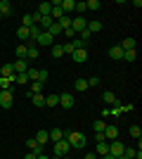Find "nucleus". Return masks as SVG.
<instances>
[{
	"label": "nucleus",
	"instance_id": "f257e3e1",
	"mask_svg": "<svg viewBox=\"0 0 142 159\" xmlns=\"http://www.w3.org/2000/svg\"><path fill=\"white\" fill-rule=\"evenodd\" d=\"M64 140L69 143V147H71V150H83V147H85V143H88V140H85V135H83L81 131H64Z\"/></svg>",
	"mask_w": 142,
	"mask_h": 159
},
{
	"label": "nucleus",
	"instance_id": "f03ea898",
	"mask_svg": "<svg viewBox=\"0 0 142 159\" xmlns=\"http://www.w3.org/2000/svg\"><path fill=\"white\" fill-rule=\"evenodd\" d=\"M14 105V95L10 90H0V109H10Z\"/></svg>",
	"mask_w": 142,
	"mask_h": 159
},
{
	"label": "nucleus",
	"instance_id": "7ed1b4c3",
	"mask_svg": "<svg viewBox=\"0 0 142 159\" xmlns=\"http://www.w3.org/2000/svg\"><path fill=\"white\" fill-rule=\"evenodd\" d=\"M69 152H71V147H69L67 140H57L54 143V157H67Z\"/></svg>",
	"mask_w": 142,
	"mask_h": 159
},
{
	"label": "nucleus",
	"instance_id": "20e7f679",
	"mask_svg": "<svg viewBox=\"0 0 142 159\" xmlns=\"http://www.w3.org/2000/svg\"><path fill=\"white\" fill-rule=\"evenodd\" d=\"M71 60H74L76 64H85V62H88V50H85V48H78V50H74Z\"/></svg>",
	"mask_w": 142,
	"mask_h": 159
},
{
	"label": "nucleus",
	"instance_id": "39448f33",
	"mask_svg": "<svg viewBox=\"0 0 142 159\" xmlns=\"http://www.w3.org/2000/svg\"><path fill=\"white\" fill-rule=\"evenodd\" d=\"M123 150H126V145H123L121 140H111V143H109V154H114V157H121Z\"/></svg>",
	"mask_w": 142,
	"mask_h": 159
},
{
	"label": "nucleus",
	"instance_id": "423d86ee",
	"mask_svg": "<svg viewBox=\"0 0 142 159\" xmlns=\"http://www.w3.org/2000/svg\"><path fill=\"white\" fill-rule=\"evenodd\" d=\"M38 55H41L38 45H36V43H26V62H33V60H38Z\"/></svg>",
	"mask_w": 142,
	"mask_h": 159
},
{
	"label": "nucleus",
	"instance_id": "0eeeda50",
	"mask_svg": "<svg viewBox=\"0 0 142 159\" xmlns=\"http://www.w3.org/2000/svg\"><path fill=\"white\" fill-rule=\"evenodd\" d=\"M71 29H74L76 33H81L83 29H88V19H85V17H76V19H71Z\"/></svg>",
	"mask_w": 142,
	"mask_h": 159
},
{
	"label": "nucleus",
	"instance_id": "6e6552de",
	"mask_svg": "<svg viewBox=\"0 0 142 159\" xmlns=\"http://www.w3.org/2000/svg\"><path fill=\"white\" fill-rule=\"evenodd\" d=\"M36 45H54V38L47 31H41V36L36 38Z\"/></svg>",
	"mask_w": 142,
	"mask_h": 159
},
{
	"label": "nucleus",
	"instance_id": "1a4fd4ad",
	"mask_svg": "<svg viewBox=\"0 0 142 159\" xmlns=\"http://www.w3.org/2000/svg\"><path fill=\"white\" fill-rule=\"evenodd\" d=\"M74 102H76V100H74V95H71V93H62L59 95V105L64 107V109H71Z\"/></svg>",
	"mask_w": 142,
	"mask_h": 159
},
{
	"label": "nucleus",
	"instance_id": "9d476101",
	"mask_svg": "<svg viewBox=\"0 0 142 159\" xmlns=\"http://www.w3.org/2000/svg\"><path fill=\"white\" fill-rule=\"evenodd\" d=\"M104 138H107V143L116 140V138H118V128L111 126V124H107V128H104Z\"/></svg>",
	"mask_w": 142,
	"mask_h": 159
},
{
	"label": "nucleus",
	"instance_id": "9b49d317",
	"mask_svg": "<svg viewBox=\"0 0 142 159\" xmlns=\"http://www.w3.org/2000/svg\"><path fill=\"white\" fill-rule=\"evenodd\" d=\"M102 102H107L109 107H114V105H118V98H116L111 90H104V93H102Z\"/></svg>",
	"mask_w": 142,
	"mask_h": 159
},
{
	"label": "nucleus",
	"instance_id": "f8f14e48",
	"mask_svg": "<svg viewBox=\"0 0 142 159\" xmlns=\"http://www.w3.org/2000/svg\"><path fill=\"white\" fill-rule=\"evenodd\" d=\"M59 7H62V12H64V14L76 12V0H62V2H59Z\"/></svg>",
	"mask_w": 142,
	"mask_h": 159
},
{
	"label": "nucleus",
	"instance_id": "ddd939ff",
	"mask_svg": "<svg viewBox=\"0 0 142 159\" xmlns=\"http://www.w3.org/2000/svg\"><path fill=\"white\" fill-rule=\"evenodd\" d=\"M12 69H14V74H26L28 62H26V60H17V62L12 64Z\"/></svg>",
	"mask_w": 142,
	"mask_h": 159
},
{
	"label": "nucleus",
	"instance_id": "4468645a",
	"mask_svg": "<svg viewBox=\"0 0 142 159\" xmlns=\"http://www.w3.org/2000/svg\"><path fill=\"white\" fill-rule=\"evenodd\" d=\"M109 57L121 62V60H123V50H121V45H111V48H109Z\"/></svg>",
	"mask_w": 142,
	"mask_h": 159
},
{
	"label": "nucleus",
	"instance_id": "2eb2a0df",
	"mask_svg": "<svg viewBox=\"0 0 142 159\" xmlns=\"http://www.w3.org/2000/svg\"><path fill=\"white\" fill-rule=\"evenodd\" d=\"M33 138H36V143H38V145H43V147H45V143L50 140V133H47V131H43V128H41V131L36 133Z\"/></svg>",
	"mask_w": 142,
	"mask_h": 159
},
{
	"label": "nucleus",
	"instance_id": "dca6fc26",
	"mask_svg": "<svg viewBox=\"0 0 142 159\" xmlns=\"http://www.w3.org/2000/svg\"><path fill=\"white\" fill-rule=\"evenodd\" d=\"M95 154H97V157L109 154V143H97V145H95Z\"/></svg>",
	"mask_w": 142,
	"mask_h": 159
},
{
	"label": "nucleus",
	"instance_id": "f3484780",
	"mask_svg": "<svg viewBox=\"0 0 142 159\" xmlns=\"http://www.w3.org/2000/svg\"><path fill=\"white\" fill-rule=\"evenodd\" d=\"M135 48H137V40L135 38H126L121 43V50H123V52H126V50H135Z\"/></svg>",
	"mask_w": 142,
	"mask_h": 159
},
{
	"label": "nucleus",
	"instance_id": "a211bd4d",
	"mask_svg": "<svg viewBox=\"0 0 142 159\" xmlns=\"http://www.w3.org/2000/svg\"><path fill=\"white\" fill-rule=\"evenodd\" d=\"M54 24L52 17H41V21H38V26H41V31H47V29Z\"/></svg>",
	"mask_w": 142,
	"mask_h": 159
},
{
	"label": "nucleus",
	"instance_id": "6ab92c4d",
	"mask_svg": "<svg viewBox=\"0 0 142 159\" xmlns=\"http://www.w3.org/2000/svg\"><path fill=\"white\" fill-rule=\"evenodd\" d=\"M59 105V95L52 93V95H45V107H57Z\"/></svg>",
	"mask_w": 142,
	"mask_h": 159
},
{
	"label": "nucleus",
	"instance_id": "aec40b11",
	"mask_svg": "<svg viewBox=\"0 0 142 159\" xmlns=\"http://www.w3.org/2000/svg\"><path fill=\"white\" fill-rule=\"evenodd\" d=\"M50 133V140H54V143H57V140H64V131H62V128H52V131H47Z\"/></svg>",
	"mask_w": 142,
	"mask_h": 159
},
{
	"label": "nucleus",
	"instance_id": "412c9836",
	"mask_svg": "<svg viewBox=\"0 0 142 159\" xmlns=\"http://www.w3.org/2000/svg\"><path fill=\"white\" fill-rule=\"evenodd\" d=\"M74 90H76V93H83V90H88V81H85V79H78V81L74 83Z\"/></svg>",
	"mask_w": 142,
	"mask_h": 159
},
{
	"label": "nucleus",
	"instance_id": "4be33fe9",
	"mask_svg": "<svg viewBox=\"0 0 142 159\" xmlns=\"http://www.w3.org/2000/svg\"><path fill=\"white\" fill-rule=\"evenodd\" d=\"M90 38H93V33H90L88 29H83V31L78 33V40H81L83 45H88V43H90Z\"/></svg>",
	"mask_w": 142,
	"mask_h": 159
},
{
	"label": "nucleus",
	"instance_id": "5701e85b",
	"mask_svg": "<svg viewBox=\"0 0 142 159\" xmlns=\"http://www.w3.org/2000/svg\"><path fill=\"white\" fill-rule=\"evenodd\" d=\"M31 102H33L36 107H45V95H43V93H36L33 98H31Z\"/></svg>",
	"mask_w": 142,
	"mask_h": 159
},
{
	"label": "nucleus",
	"instance_id": "b1692460",
	"mask_svg": "<svg viewBox=\"0 0 142 159\" xmlns=\"http://www.w3.org/2000/svg\"><path fill=\"white\" fill-rule=\"evenodd\" d=\"M88 31H90V33H100V31H102V24H100V19L88 21Z\"/></svg>",
	"mask_w": 142,
	"mask_h": 159
},
{
	"label": "nucleus",
	"instance_id": "393cba45",
	"mask_svg": "<svg viewBox=\"0 0 142 159\" xmlns=\"http://www.w3.org/2000/svg\"><path fill=\"white\" fill-rule=\"evenodd\" d=\"M10 12H12V5H10L7 0H0V14H2V17H7Z\"/></svg>",
	"mask_w": 142,
	"mask_h": 159
},
{
	"label": "nucleus",
	"instance_id": "a878e982",
	"mask_svg": "<svg viewBox=\"0 0 142 159\" xmlns=\"http://www.w3.org/2000/svg\"><path fill=\"white\" fill-rule=\"evenodd\" d=\"M17 36L21 38V43H28V29L26 26H19V29H17Z\"/></svg>",
	"mask_w": 142,
	"mask_h": 159
},
{
	"label": "nucleus",
	"instance_id": "bb28decb",
	"mask_svg": "<svg viewBox=\"0 0 142 159\" xmlns=\"http://www.w3.org/2000/svg\"><path fill=\"white\" fill-rule=\"evenodd\" d=\"M57 24L62 26V31H64V29H71V17H69V14H64V17H62Z\"/></svg>",
	"mask_w": 142,
	"mask_h": 159
},
{
	"label": "nucleus",
	"instance_id": "cd10ccee",
	"mask_svg": "<svg viewBox=\"0 0 142 159\" xmlns=\"http://www.w3.org/2000/svg\"><path fill=\"white\" fill-rule=\"evenodd\" d=\"M50 52H52L54 60H59V57H64V48H62V45H52V50H50Z\"/></svg>",
	"mask_w": 142,
	"mask_h": 159
},
{
	"label": "nucleus",
	"instance_id": "c85d7f7f",
	"mask_svg": "<svg viewBox=\"0 0 142 159\" xmlns=\"http://www.w3.org/2000/svg\"><path fill=\"white\" fill-rule=\"evenodd\" d=\"M104 128H107V121H93V131L95 133H104Z\"/></svg>",
	"mask_w": 142,
	"mask_h": 159
},
{
	"label": "nucleus",
	"instance_id": "c756f323",
	"mask_svg": "<svg viewBox=\"0 0 142 159\" xmlns=\"http://www.w3.org/2000/svg\"><path fill=\"white\" fill-rule=\"evenodd\" d=\"M17 60H26V43L17 45Z\"/></svg>",
	"mask_w": 142,
	"mask_h": 159
},
{
	"label": "nucleus",
	"instance_id": "7c9ffc66",
	"mask_svg": "<svg viewBox=\"0 0 142 159\" xmlns=\"http://www.w3.org/2000/svg\"><path fill=\"white\" fill-rule=\"evenodd\" d=\"M12 83H14V81L5 79V76H0V90H10V88H12Z\"/></svg>",
	"mask_w": 142,
	"mask_h": 159
},
{
	"label": "nucleus",
	"instance_id": "2f4dec72",
	"mask_svg": "<svg viewBox=\"0 0 142 159\" xmlns=\"http://www.w3.org/2000/svg\"><path fill=\"white\" fill-rule=\"evenodd\" d=\"M123 60H126V62H135L137 52H135V50H126V52H123Z\"/></svg>",
	"mask_w": 142,
	"mask_h": 159
},
{
	"label": "nucleus",
	"instance_id": "473e14b6",
	"mask_svg": "<svg viewBox=\"0 0 142 159\" xmlns=\"http://www.w3.org/2000/svg\"><path fill=\"white\" fill-rule=\"evenodd\" d=\"M26 76H28V81H38V69H36V66H28Z\"/></svg>",
	"mask_w": 142,
	"mask_h": 159
},
{
	"label": "nucleus",
	"instance_id": "72a5a7b5",
	"mask_svg": "<svg viewBox=\"0 0 142 159\" xmlns=\"http://www.w3.org/2000/svg\"><path fill=\"white\" fill-rule=\"evenodd\" d=\"M47 33H50V36H52V38H54V36H59V33H62V26H59V24H57V21H54L52 26L47 29Z\"/></svg>",
	"mask_w": 142,
	"mask_h": 159
},
{
	"label": "nucleus",
	"instance_id": "f704fd0d",
	"mask_svg": "<svg viewBox=\"0 0 142 159\" xmlns=\"http://www.w3.org/2000/svg\"><path fill=\"white\" fill-rule=\"evenodd\" d=\"M130 135H133L135 140L142 138V131H140V126H137V124H133V126H130Z\"/></svg>",
	"mask_w": 142,
	"mask_h": 159
},
{
	"label": "nucleus",
	"instance_id": "c9c22d12",
	"mask_svg": "<svg viewBox=\"0 0 142 159\" xmlns=\"http://www.w3.org/2000/svg\"><path fill=\"white\" fill-rule=\"evenodd\" d=\"M14 83H19V86H26V83H31V81H28V76H26V74H17Z\"/></svg>",
	"mask_w": 142,
	"mask_h": 159
},
{
	"label": "nucleus",
	"instance_id": "e433bc0d",
	"mask_svg": "<svg viewBox=\"0 0 142 159\" xmlns=\"http://www.w3.org/2000/svg\"><path fill=\"white\" fill-rule=\"evenodd\" d=\"M28 90H31V93H41V90H43V83H41V81H31V88H28Z\"/></svg>",
	"mask_w": 142,
	"mask_h": 159
},
{
	"label": "nucleus",
	"instance_id": "4c0bfd02",
	"mask_svg": "<svg viewBox=\"0 0 142 159\" xmlns=\"http://www.w3.org/2000/svg\"><path fill=\"white\" fill-rule=\"evenodd\" d=\"M85 10H93V12H97V10H100V0H88V2H85Z\"/></svg>",
	"mask_w": 142,
	"mask_h": 159
},
{
	"label": "nucleus",
	"instance_id": "58836bf2",
	"mask_svg": "<svg viewBox=\"0 0 142 159\" xmlns=\"http://www.w3.org/2000/svg\"><path fill=\"white\" fill-rule=\"evenodd\" d=\"M62 48H64V55H74V50H78V48L74 45V40H69L67 45H62Z\"/></svg>",
	"mask_w": 142,
	"mask_h": 159
},
{
	"label": "nucleus",
	"instance_id": "ea45409f",
	"mask_svg": "<svg viewBox=\"0 0 142 159\" xmlns=\"http://www.w3.org/2000/svg\"><path fill=\"white\" fill-rule=\"evenodd\" d=\"M76 12H78V17H83V12H88V10H85V2H83V0H78V2H76Z\"/></svg>",
	"mask_w": 142,
	"mask_h": 159
},
{
	"label": "nucleus",
	"instance_id": "a19ab883",
	"mask_svg": "<svg viewBox=\"0 0 142 159\" xmlns=\"http://www.w3.org/2000/svg\"><path fill=\"white\" fill-rule=\"evenodd\" d=\"M21 26H33V19H31V14H24V19H21Z\"/></svg>",
	"mask_w": 142,
	"mask_h": 159
},
{
	"label": "nucleus",
	"instance_id": "79ce46f5",
	"mask_svg": "<svg viewBox=\"0 0 142 159\" xmlns=\"http://www.w3.org/2000/svg\"><path fill=\"white\" fill-rule=\"evenodd\" d=\"M47 76H50V74H47L45 69H38V81H41V83H45V81H47Z\"/></svg>",
	"mask_w": 142,
	"mask_h": 159
},
{
	"label": "nucleus",
	"instance_id": "37998d69",
	"mask_svg": "<svg viewBox=\"0 0 142 159\" xmlns=\"http://www.w3.org/2000/svg\"><path fill=\"white\" fill-rule=\"evenodd\" d=\"M100 86V76H93V79H88V88H97Z\"/></svg>",
	"mask_w": 142,
	"mask_h": 159
},
{
	"label": "nucleus",
	"instance_id": "c03bdc74",
	"mask_svg": "<svg viewBox=\"0 0 142 159\" xmlns=\"http://www.w3.org/2000/svg\"><path fill=\"white\" fill-rule=\"evenodd\" d=\"M64 36H67L69 40H74L76 38V31H74V29H64Z\"/></svg>",
	"mask_w": 142,
	"mask_h": 159
},
{
	"label": "nucleus",
	"instance_id": "a18cd8bd",
	"mask_svg": "<svg viewBox=\"0 0 142 159\" xmlns=\"http://www.w3.org/2000/svg\"><path fill=\"white\" fill-rule=\"evenodd\" d=\"M36 145H38V143H36V138H28V140H26V147H28V150H33Z\"/></svg>",
	"mask_w": 142,
	"mask_h": 159
},
{
	"label": "nucleus",
	"instance_id": "49530a36",
	"mask_svg": "<svg viewBox=\"0 0 142 159\" xmlns=\"http://www.w3.org/2000/svg\"><path fill=\"white\" fill-rule=\"evenodd\" d=\"M31 152H33V154H36V157H41V154H43V145H36V147H33V150H31Z\"/></svg>",
	"mask_w": 142,
	"mask_h": 159
},
{
	"label": "nucleus",
	"instance_id": "de8ad7c7",
	"mask_svg": "<svg viewBox=\"0 0 142 159\" xmlns=\"http://www.w3.org/2000/svg\"><path fill=\"white\" fill-rule=\"evenodd\" d=\"M95 140H97V143H107V138H104V133H95Z\"/></svg>",
	"mask_w": 142,
	"mask_h": 159
},
{
	"label": "nucleus",
	"instance_id": "09e8293b",
	"mask_svg": "<svg viewBox=\"0 0 142 159\" xmlns=\"http://www.w3.org/2000/svg\"><path fill=\"white\" fill-rule=\"evenodd\" d=\"M31 19H33V24H38V21H41V14L33 12V14H31Z\"/></svg>",
	"mask_w": 142,
	"mask_h": 159
},
{
	"label": "nucleus",
	"instance_id": "8fccbe9b",
	"mask_svg": "<svg viewBox=\"0 0 142 159\" xmlns=\"http://www.w3.org/2000/svg\"><path fill=\"white\" fill-rule=\"evenodd\" d=\"M24 159H38V157H36L33 152H26V154H24Z\"/></svg>",
	"mask_w": 142,
	"mask_h": 159
},
{
	"label": "nucleus",
	"instance_id": "3c124183",
	"mask_svg": "<svg viewBox=\"0 0 142 159\" xmlns=\"http://www.w3.org/2000/svg\"><path fill=\"white\" fill-rule=\"evenodd\" d=\"M83 159H97V154H95V152H88V154H85Z\"/></svg>",
	"mask_w": 142,
	"mask_h": 159
},
{
	"label": "nucleus",
	"instance_id": "603ef678",
	"mask_svg": "<svg viewBox=\"0 0 142 159\" xmlns=\"http://www.w3.org/2000/svg\"><path fill=\"white\" fill-rule=\"evenodd\" d=\"M100 159H116L114 154H104V157H100Z\"/></svg>",
	"mask_w": 142,
	"mask_h": 159
},
{
	"label": "nucleus",
	"instance_id": "864d4df0",
	"mask_svg": "<svg viewBox=\"0 0 142 159\" xmlns=\"http://www.w3.org/2000/svg\"><path fill=\"white\" fill-rule=\"evenodd\" d=\"M38 159H50V157H45V154H41V157H38Z\"/></svg>",
	"mask_w": 142,
	"mask_h": 159
},
{
	"label": "nucleus",
	"instance_id": "5fc2aeb1",
	"mask_svg": "<svg viewBox=\"0 0 142 159\" xmlns=\"http://www.w3.org/2000/svg\"><path fill=\"white\" fill-rule=\"evenodd\" d=\"M0 19H2V14H0Z\"/></svg>",
	"mask_w": 142,
	"mask_h": 159
}]
</instances>
